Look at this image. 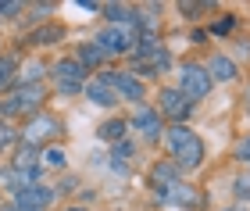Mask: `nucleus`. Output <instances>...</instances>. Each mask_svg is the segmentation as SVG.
I'll list each match as a JSON object with an SVG mask.
<instances>
[{"mask_svg":"<svg viewBox=\"0 0 250 211\" xmlns=\"http://www.w3.org/2000/svg\"><path fill=\"white\" fill-rule=\"evenodd\" d=\"M229 211H236V208H229Z\"/></svg>","mask_w":250,"mask_h":211,"instance_id":"72a5a7b5","label":"nucleus"},{"mask_svg":"<svg viewBox=\"0 0 250 211\" xmlns=\"http://www.w3.org/2000/svg\"><path fill=\"white\" fill-rule=\"evenodd\" d=\"M247 115H250V90H247Z\"/></svg>","mask_w":250,"mask_h":211,"instance_id":"c756f323","label":"nucleus"},{"mask_svg":"<svg viewBox=\"0 0 250 211\" xmlns=\"http://www.w3.org/2000/svg\"><path fill=\"white\" fill-rule=\"evenodd\" d=\"M232 25H236V15H225V18H218V21L211 25V32H214V36H222V32H229Z\"/></svg>","mask_w":250,"mask_h":211,"instance_id":"bb28decb","label":"nucleus"},{"mask_svg":"<svg viewBox=\"0 0 250 211\" xmlns=\"http://www.w3.org/2000/svg\"><path fill=\"white\" fill-rule=\"evenodd\" d=\"M208 72H211V79H214V83H232V79H236V72H240V64H236L232 58H225V54H211Z\"/></svg>","mask_w":250,"mask_h":211,"instance_id":"4468645a","label":"nucleus"},{"mask_svg":"<svg viewBox=\"0 0 250 211\" xmlns=\"http://www.w3.org/2000/svg\"><path fill=\"white\" fill-rule=\"evenodd\" d=\"M189 111H193V104L179 93V86H165V90L157 93V115L161 118H172L175 126H183L189 118Z\"/></svg>","mask_w":250,"mask_h":211,"instance_id":"0eeeda50","label":"nucleus"},{"mask_svg":"<svg viewBox=\"0 0 250 211\" xmlns=\"http://www.w3.org/2000/svg\"><path fill=\"white\" fill-rule=\"evenodd\" d=\"M75 186H79V179H75V175H64V179L58 183V193H72Z\"/></svg>","mask_w":250,"mask_h":211,"instance_id":"c85d7f7f","label":"nucleus"},{"mask_svg":"<svg viewBox=\"0 0 250 211\" xmlns=\"http://www.w3.org/2000/svg\"><path fill=\"white\" fill-rule=\"evenodd\" d=\"M211 86H214V79H211L208 64H193V61H189V64L179 68V93H183L189 104L204 101V97L211 93Z\"/></svg>","mask_w":250,"mask_h":211,"instance_id":"20e7f679","label":"nucleus"},{"mask_svg":"<svg viewBox=\"0 0 250 211\" xmlns=\"http://www.w3.org/2000/svg\"><path fill=\"white\" fill-rule=\"evenodd\" d=\"M54 79H58V90L64 97H75V93L86 90L89 75H86L83 64H79V58H61L58 64H54Z\"/></svg>","mask_w":250,"mask_h":211,"instance_id":"423d86ee","label":"nucleus"},{"mask_svg":"<svg viewBox=\"0 0 250 211\" xmlns=\"http://www.w3.org/2000/svg\"><path fill=\"white\" fill-rule=\"evenodd\" d=\"M43 75H47V68H43V61H29L25 68H21V86H32V83H40Z\"/></svg>","mask_w":250,"mask_h":211,"instance_id":"aec40b11","label":"nucleus"},{"mask_svg":"<svg viewBox=\"0 0 250 211\" xmlns=\"http://www.w3.org/2000/svg\"><path fill=\"white\" fill-rule=\"evenodd\" d=\"M54 197H58V190L54 186H43V183H36V186H25V190H18L15 193V211H47L50 204H54Z\"/></svg>","mask_w":250,"mask_h":211,"instance_id":"6e6552de","label":"nucleus"},{"mask_svg":"<svg viewBox=\"0 0 250 211\" xmlns=\"http://www.w3.org/2000/svg\"><path fill=\"white\" fill-rule=\"evenodd\" d=\"M236 158H240V161H247V165H250V132H247V136H243L240 143H236Z\"/></svg>","mask_w":250,"mask_h":211,"instance_id":"cd10ccee","label":"nucleus"},{"mask_svg":"<svg viewBox=\"0 0 250 211\" xmlns=\"http://www.w3.org/2000/svg\"><path fill=\"white\" fill-rule=\"evenodd\" d=\"M50 11H54V4H32L29 7V21H47V15H50Z\"/></svg>","mask_w":250,"mask_h":211,"instance_id":"a878e982","label":"nucleus"},{"mask_svg":"<svg viewBox=\"0 0 250 211\" xmlns=\"http://www.w3.org/2000/svg\"><path fill=\"white\" fill-rule=\"evenodd\" d=\"M61 40H64L61 25H36L25 36V43H32V47H50V43H61Z\"/></svg>","mask_w":250,"mask_h":211,"instance_id":"2eb2a0df","label":"nucleus"},{"mask_svg":"<svg viewBox=\"0 0 250 211\" xmlns=\"http://www.w3.org/2000/svg\"><path fill=\"white\" fill-rule=\"evenodd\" d=\"M21 140H25V147L32 150H47L54 147V140H61V122L54 115H32L25 126H21Z\"/></svg>","mask_w":250,"mask_h":211,"instance_id":"7ed1b4c3","label":"nucleus"},{"mask_svg":"<svg viewBox=\"0 0 250 211\" xmlns=\"http://www.w3.org/2000/svg\"><path fill=\"white\" fill-rule=\"evenodd\" d=\"M104 18L111 25H136V7L132 4H100Z\"/></svg>","mask_w":250,"mask_h":211,"instance_id":"dca6fc26","label":"nucleus"},{"mask_svg":"<svg viewBox=\"0 0 250 211\" xmlns=\"http://www.w3.org/2000/svg\"><path fill=\"white\" fill-rule=\"evenodd\" d=\"M175 183H183V172L175 169V161H157L154 169H150V186L157 190V197L165 201V193L172 190Z\"/></svg>","mask_w":250,"mask_h":211,"instance_id":"f8f14e48","label":"nucleus"},{"mask_svg":"<svg viewBox=\"0 0 250 211\" xmlns=\"http://www.w3.org/2000/svg\"><path fill=\"white\" fill-rule=\"evenodd\" d=\"M0 211H15V208H0Z\"/></svg>","mask_w":250,"mask_h":211,"instance_id":"473e14b6","label":"nucleus"},{"mask_svg":"<svg viewBox=\"0 0 250 211\" xmlns=\"http://www.w3.org/2000/svg\"><path fill=\"white\" fill-rule=\"evenodd\" d=\"M204 11H211V4H189V0H179V15H186L189 21H193V18H200Z\"/></svg>","mask_w":250,"mask_h":211,"instance_id":"4be33fe9","label":"nucleus"},{"mask_svg":"<svg viewBox=\"0 0 250 211\" xmlns=\"http://www.w3.org/2000/svg\"><path fill=\"white\" fill-rule=\"evenodd\" d=\"M97 43L104 47L107 58H115V54H136L140 32H136V25H107V29L97 36Z\"/></svg>","mask_w":250,"mask_h":211,"instance_id":"39448f33","label":"nucleus"},{"mask_svg":"<svg viewBox=\"0 0 250 211\" xmlns=\"http://www.w3.org/2000/svg\"><path fill=\"white\" fill-rule=\"evenodd\" d=\"M125 129H129L125 118H107L104 126H97V136L107 140V143H118V140H125Z\"/></svg>","mask_w":250,"mask_h":211,"instance_id":"6ab92c4d","label":"nucleus"},{"mask_svg":"<svg viewBox=\"0 0 250 211\" xmlns=\"http://www.w3.org/2000/svg\"><path fill=\"white\" fill-rule=\"evenodd\" d=\"M83 93H86V101L93 104V107H115V104L122 101V97L115 93V86H111L104 75H93V79L86 83V90H83Z\"/></svg>","mask_w":250,"mask_h":211,"instance_id":"9b49d317","label":"nucleus"},{"mask_svg":"<svg viewBox=\"0 0 250 211\" xmlns=\"http://www.w3.org/2000/svg\"><path fill=\"white\" fill-rule=\"evenodd\" d=\"M104 79L115 86V93L122 97V101H132V104H143L146 101V86H143V79H136L132 72H104Z\"/></svg>","mask_w":250,"mask_h":211,"instance_id":"1a4fd4ad","label":"nucleus"},{"mask_svg":"<svg viewBox=\"0 0 250 211\" xmlns=\"http://www.w3.org/2000/svg\"><path fill=\"white\" fill-rule=\"evenodd\" d=\"M43 101H47V90H43V83H32V86H15L4 101H0V107H4V118L7 115H36V111L43 107Z\"/></svg>","mask_w":250,"mask_h":211,"instance_id":"f03ea898","label":"nucleus"},{"mask_svg":"<svg viewBox=\"0 0 250 211\" xmlns=\"http://www.w3.org/2000/svg\"><path fill=\"white\" fill-rule=\"evenodd\" d=\"M157 11H161V4L136 7V32H140V36H150V32L157 29Z\"/></svg>","mask_w":250,"mask_h":211,"instance_id":"f3484780","label":"nucleus"},{"mask_svg":"<svg viewBox=\"0 0 250 211\" xmlns=\"http://www.w3.org/2000/svg\"><path fill=\"white\" fill-rule=\"evenodd\" d=\"M165 143L172 150V161H175L179 172H197L204 165V140L193 129H186V126L165 129Z\"/></svg>","mask_w":250,"mask_h":211,"instance_id":"f257e3e1","label":"nucleus"},{"mask_svg":"<svg viewBox=\"0 0 250 211\" xmlns=\"http://www.w3.org/2000/svg\"><path fill=\"white\" fill-rule=\"evenodd\" d=\"M165 201H172L175 208H186V211H197V208H200V193H197V190H193V186H189V183H175V186H172V190H168V193H165Z\"/></svg>","mask_w":250,"mask_h":211,"instance_id":"ddd939ff","label":"nucleus"},{"mask_svg":"<svg viewBox=\"0 0 250 211\" xmlns=\"http://www.w3.org/2000/svg\"><path fill=\"white\" fill-rule=\"evenodd\" d=\"M15 140H18V129H15V126H7V118H4V122H0V150L11 147Z\"/></svg>","mask_w":250,"mask_h":211,"instance_id":"393cba45","label":"nucleus"},{"mask_svg":"<svg viewBox=\"0 0 250 211\" xmlns=\"http://www.w3.org/2000/svg\"><path fill=\"white\" fill-rule=\"evenodd\" d=\"M104 61H107V54H104V47H100L97 40L79 47V64H83L86 72H89V68H97V64H104Z\"/></svg>","mask_w":250,"mask_h":211,"instance_id":"a211bd4d","label":"nucleus"},{"mask_svg":"<svg viewBox=\"0 0 250 211\" xmlns=\"http://www.w3.org/2000/svg\"><path fill=\"white\" fill-rule=\"evenodd\" d=\"M15 68H18V61L11 58V54H4V58H0V90H7V86H11V79H15Z\"/></svg>","mask_w":250,"mask_h":211,"instance_id":"412c9836","label":"nucleus"},{"mask_svg":"<svg viewBox=\"0 0 250 211\" xmlns=\"http://www.w3.org/2000/svg\"><path fill=\"white\" fill-rule=\"evenodd\" d=\"M0 122H4V107H0Z\"/></svg>","mask_w":250,"mask_h":211,"instance_id":"2f4dec72","label":"nucleus"},{"mask_svg":"<svg viewBox=\"0 0 250 211\" xmlns=\"http://www.w3.org/2000/svg\"><path fill=\"white\" fill-rule=\"evenodd\" d=\"M25 4H18V0H0V18H18Z\"/></svg>","mask_w":250,"mask_h":211,"instance_id":"b1692460","label":"nucleus"},{"mask_svg":"<svg viewBox=\"0 0 250 211\" xmlns=\"http://www.w3.org/2000/svg\"><path fill=\"white\" fill-rule=\"evenodd\" d=\"M68 211H86V208H68Z\"/></svg>","mask_w":250,"mask_h":211,"instance_id":"7c9ffc66","label":"nucleus"},{"mask_svg":"<svg viewBox=\"0 0 250 211\" xmlns=\"http://www.w3.org/2000/svg\"><path fill=\"white\" fill-rule=\"evenodd\" d=\"M43 161H47L50 169H61V165H64V150L58 147V143H54V147H47V150H43Z\"/></svg>","mask_w":250,"mask_h":211,"instance_id":"5701e85b","label":"nucleus"},{"mask_svg":"<svg viewBox=\"0 0 250 211\" xmlns=\"http://www.w3.org/2000/svg\"><path fill=\"white\" fill-rule=\"evenodd\" d=\"M129 126H132V129H140V136H143V140H150V143L165 140V118L157 115L154 107H146V104L136 107V115H132Z\"/></svg>","mask_w":250,"mask_h":211,"instance_id":"9d476101","label":"nucleus"}]
</instances>
